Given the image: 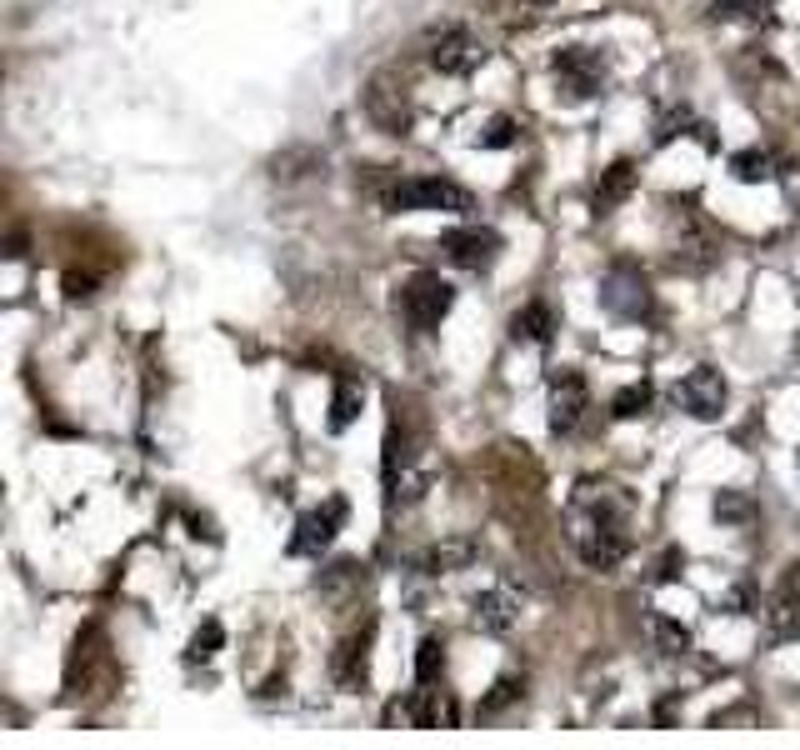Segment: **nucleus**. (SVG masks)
Masks as SVG:
<instances>
[{
  "instance_id": "nucleus-1",
  "label": "nucleus",
  "mask_w": 800,
  "mask_h": 750,
  "mask_svg": "<svg viewBox=\"0 0 800 750\" xmlns=\"http://www.w3.org/2000/svg\"><path fill=\"white\" fill-rule=\"evenodd\" d=\"M565 536L580 551V561L590 571H611L625 561L631 551V536H625V511L596 485H580V495L565 511Z\"/></svg>"
},
{
  "instance_id": "nucleus-2",
  "label": "nucleus",
  "mask_w": 800,
  "mask_h": 750,
  "mask_svg": "<svg viewBox=\"0 0 800 750\" xmlns=\"http://www.w3.org/2000/svg\"><path fill=\"white\" fill-rule=\"evenodd\" d=\"M380 206H386L390 215H411V211L466 215V211H475L471 190L456 186V180H440V176H405V180H396V186L380 196Z\"/></svg>"
},
{
  "instance_id": "nucleus-3",
  "label": "nucleus",
  "mask_w": 800,
  "mask_h": 750,
  "mask_svg": "<svg viewBox=\"0 0 800 750\" xmlns=\"http://www.w3.org/2000/svg\"><path fill=\"white\" fill-rule=\"evenodd\" d=\"M450 305H456V291L440 281L436 270H415L411 281L400 285V316H405L411 330H421V336H431L450 316Z\"/></svg>"
},
{
  "instance_id": "nucleus-4",
  "label": "nucleus",
  "mask_w": 800,
  "mask_h": 750,
  "mask_svg": "<svg viewBox=\"0 0 800 750\" xmlns=\"http://www.w3.org/2000/svg\"><path fill=\"white\" fill-rule=\"evenodd\" d=\"M425 60L436 66L440 75H471L475 66L485 60V46L475 40L471 25H440V31H431L425 36Z\"/></svg>"
},
{
  "instance_id": "nucleus-5",
  "label": "nucleus",
  "mask_w": 800,
  "mask_h": 750,
  "mask_svg": "<svg viewBox=\"0 0 800 750\" xmlns=\"http://www.w3.org/2000/svg\"><path fill=\"white\" fill-rule=\"evenodd\" d=\"M671 221L681 225V235H675V266H685V270H706V266H716L720 260V241H716V231L706 225V215L695 211L691 200H671Z\"/></svg>"
},
{
  "instance_id": "nucleus-6",
  "label": "nucleus",
  "mask_w": 800,
  "mask_h": 750,
  "mask_svg": "<svg viewBox=\"0 0 800 750\" xmlns=\"http://www.w3.org/2000/svg\"><path fill=\"white\" fill-rule=\"evenodd\" d=\"M365 116L376 120L386 136H405L411 130V95L396 71H376L365 85Z\"/></svg>"
},
{
  "instance_id": "nucleus-7",
  "label": "nucleus",
  "mask_w": 800,
  "mask_h": 750,
  "mask_svg": "<svg viewBox=\"0 0 800 750\" xmlns=\"http://www.w3.org/2000/svg\"><path fill=\"white\" fill-rule=\"evenodd\" d=\"M421 456V415H415L411 400L390 396V425H386V481L396 485V476L415 466Z\"/></svg>"
},
{
  "instance_id": "nucleus-8",
  "label": "nucleus",
  "mask_w": 800,
  "mask_h": 750,
  "mask_svg": "<svg viewBox=\"0 0 800 750\" xmlns=\"http://www.w3.org/2000/svg\"><path fill=\"white\" fill-rule=\"evenodd\" d=\"M600 305L621 320H646L656 301H650V285L636 266H611L605 281H600Z\"/></svg>"
},
{
  "instance_id": "nucleus-9",
  "label": "nucleus",
  "mask_w": 800,
  "mask_h": 750,
  "mask_svg": "<svg viewBox=\"0 0 800 750\" xmlns=\"http://www.w3.org/2000/svg\"><path fill=\"white\" fill-rule=\"evenodd\" d=\"M440 250H446V260L460 270H491L495 256H501V235H495L491 225H460V231L440 235Z\"/></svg>"
},
{
  "instance_id": "nucleus-10",
  "label": "nucleus",
  "mask_w": 800,
  "mask_h": 750,
  "mask_svg": "<svg viewBox=\"0 0 800 750\" xmlns=\"http://www.w3.org/2000/svg\"><path fill=\"white\" fill-rule=\"evenodd\" d=\"M345 526V501L341 495H330L320 511H306V516L295 520V536H291V551L295 555H320L336 540V530Z\"/></svg>"
},
{
  "instance_id": "nucleus-11",
  "label": "nucleus",
  "mask_w": 800,
  "mask_h": 750,
  "mask_svg": "<svg viewBox=\"0 0 800 750\" xmlns=\"http://www.w3.org/2000/svg\"><path fill=\"white\" fill-rule=\"evenodd\" d=\"M590 411V390H586V375L580 371H561L551 380V431L555 435H570Z\"/></svg>"
},
{
  "instance_id": "nucleus-12",
  "label": "nucleus",
  "mask_w": 800,
  "mask_h": 750,
  "mask_svg": "<svg viewBox=\"0 0 800 750\" xmlns=\"http://www.w3.org/2000/svg\"><path fill=\"white\" fill-rule=\"evenodd\" d=\"M675 400H681L695 421H716V415L726 411V380H720V371H710V365H695L681 386H675Z\"/></svg>"
},
{
  "instance_id": "nucleus-13",
  "label": "nucleus",
  "mask_w": 800,
  "mask_h": 750,
  "mask_svg": "<svg viewBox=\"0 0 800 750\" xmlns=\"http://www.w3.org/2000/svg\"><path fill=\"white\" fill-rule=\"evenodd\" d=\"M555 75H561L565 91L576 95V101H586V95L600 91V60L590 56L586 46H565L561 56H555Z\"/></svg>"
},
{
  "instance_id": "nucleus-14",
  "label": "nucleus",
  "mask_w": 800,
  "mask_h": 750,
  "mask_svg": "<svg viewBox=\"0 0 800 750\" xmlns=\"http://www.w3.org/2000/svg\"><path fill=\"white\" fill-rule=\"evenodd\" d=\"M405 720L421 730H450L456 726V701H450L446 691H436V680H431V685H421V691L405 701Z\"/></svg>"
},
{
  "instance_id": "nucleus-15",
  "label": "nucleus",
  "mask_w": 800,
  "mask_h": 750,
  "mask_svg": "<svg viewBox=\"0 0 800 750\" xmlns=\"http://www.w3.org/2000/svg\"><path fill=\"white\" fill-rule=\"evenodd\" d=\"M370 641H376V621H365L361 631L341 641V651H336V680H341V685H365V670H370Z\"/></svg>"
},
{
  "instance_id": "nucleus-16",
  "label": "nucleus",
  "mask_w": 800,
  "mask_h": 750,
  "mask_svg": "<svg viewBox=\"0 0 800 750\" xmlns=\"http://www.w3.org/2000/svg\"><path fill=\"white\" fill-rule=\"evenodd\" d=\"M520 616V600L510 596V590H481V596L471 600V621L481 625V631H510Z\"/></svg>"
},
{
  "instance_id": "nucleus-17",
  "label": "nucleus",
  "mask_w": 800,
  "mask_h": 750,
  "mask_svg": "<svg viewBox=\"0 0 800 750\" xmlns=\"http://www.w3.org/2000/svg\"><path fill=\"white\" fill-rule=\"evenodd\" d=\"M631 190H636V161H615L611 171H600V186H596V196H590V211L611 215Z\"/></svg>"
},
{
  "instance_id": "nucleus-18",
  "label": "nucleus",
  "mask_w": 800,
  "mask_h": 750,
  "mask_svg": "<svg viewBox=\"0 0 800 750\" xmlns=\"http://www.w3.org/2000/svg\"><path fill=\"white\" fill-rule=\"evenodd\" d=\"M551 330H555V316H551V305H545V301H530V305H520L516 316H510V336L526 340V345H545Z\"/></svg>"
},
{
  "instance_id": "nucleus-19",
  "label": "nucleus",
  "mask_w": 800,
  "mask_h": 750,
  "mask_svg": "<svg viewBox=\"0 0 800 750\" xmlns=\"http://www.w3.org/2000/svg\"><path fill=\"white\" fill-rule=\"evenodd\" d=\"M475 561V546L471 540H446V546H431L421 555V571L425 575H446V571H460V565Z\"/></svg>"
},
{
  "instance_id": "nucleus-20",
  "label": "nucleus",
  "mask_w": 800,
  "mask_h": 750,
  "mask_svg": "<svg viewBox=\"0 0 800 750\" xmlns=\"http://www.w3.org/2000/svg\"><path fill=\"white\" fill-rule=\"evenodd\" d=\"M730 171H736V180H745V186H755V180H776V161H770V151H741L736 161H730Z\"/></svg>"
},
{
  "instance_id": "nucleus-21",
  "label": "nucleus",
  "mask_w": 800,
  "mask_h": 750,
  "mask_svg": "<svg viewBox=\"0 0 800 750\" xmlns=\"http://www.w3.org/2000/svg\"><path fill=\"white\" fill-rule=\"evenodd\" d=\"M355 415H361V386H355V380H341V386H336V400H330V431H345Z\"/></svg>"
},
{
  "instance_id": "nucleus-22",
  "label": "nucleus",
  "mask_w": 800,
  "mask_h": 750,
  "mask_svg": "<svg viewBox=\"0 0 800 750\" xmlns=\"http://www.w3.org/2000/svg\"><path fill=\"white\" fill-rule=\"evenodd\" d=\"M650 396H656V390H650L646 380H640V386H625V390H615V400H611V415H615V421H636V415L650 406Z\"/></svg>"
},
{
  "instance_id": "nucleus-23",
  "label": "nucleus",
  "mask_w": 800,
  "mask_h": 750,
  "mask_svg": "<svg viewBox=\"0 0 800 750\" xmlns=\"http://www.w3.org/2000/svg\"><path fill=\"white\" fill-rule=\"evenodd\" d=\"M650 631H656V645H660V656H685V651H691V631H685V625H675V621H666V616H656V625H650Z\"/></svg>"
},
{
  "instance_id": "nucleus-24",
  "label": "nucleus",
  "mask_w": 800,
  "mask_h": 750,
  "mask_svg": "<svg viewBox=\"0 0 800 750\" xmlns=\"http://www.w3.org/2000/svg\"><path fill=\"white\" fill-rule=\"evenodd\" d=\"M770 11V0H710L716 21H761Z\"/></svg>"
},
{
  "instance_id": "nucleus-25",
  "label": "nucleus",
  "mask_w": 800,
  "mask_h": 750,
  "mask_svg": "<svg viewBox=\"0 0 800 750\" xmlns=\"http://www.w3.org/2000/svg\"><path fill=\"white\" fill-rule=\"evenodd\" d=\"M440 670H446V645H440L436 635H425V641H421V656H415V680H421V685H431Z\"/></svg>"
},
{
  "instance_id": "nucleus-26",
  "label": "nucleus",
  "mask_w": 800,
  "mask_h": 750,
  "mask_svg": "<svg viewBox=\"0 0 800 750\" xmlns=\"http://www.w3.org/2000/svg\"><path fill=\"white\" fill-rule=\"evenodd\" d=\"M516 695H520V680H516V676L495 680V691L481 701V715H495V711H501V705H510V701H516Z\"/></svg>"
},
{
  "instance_id": "nucleus-27",
  "label": "nucleus",
  "mask_w": 800,
  "mask_h": 750,
  "mask_svg": "<svg viewBox=\"0 0 800 750\" xmlns=\"http://www.w3.org/2000/svg\"><path fill=\"white\" fill-rule=\"evenodd\" d=\"M215 645H221V625L205 621V631H196V641H190L186 656H190V660H211V656H215Z\"/></svg>"
},
{
  "instance_id": "nucleus-28",
  "label": "nucleus",
  "mask_w": 800,
  "mask_h": 750,
  "mask_svg": "<svg viewBox=\"0 0 800 750\" xmlns=\"http://www.w3.org/2000/svg\"><path fill=\"white\" fill-rule=\"evenodd\" d=\"M510 141H516V126H510V120H495L491 136H485L481 145H510Z\"/></svg>"
},
{
  "instance_id": "nucleus-29",
  "label": "nucleus",
  "mask_w": 800,
  "mask_h": 750,
  "mask_svg": "<svg viewBox=\"0 0 800 750\" xmlns=\"http://www.w3.org/2000/svg\"><path fill=\"white\" fill-rule=\"evenodd\" d=\"M786 625L800 635V600H796V606H786Z\"/></svg>"
},
{
  "instance_id": "nucleus-30",
  "label": "nucleus",
  "mask_w": 800,
  "mask_h": 750,
  "mask_svg": "<svg viewBox=\"0 0 800 750\" xmlns=\"http://www.w3.org/2000/svg\"><path fill=\"white\" fill-rule=\"evenodd\" d=\"M526 5H555V0H526Z\"/></svg>"
}]
</instances>
